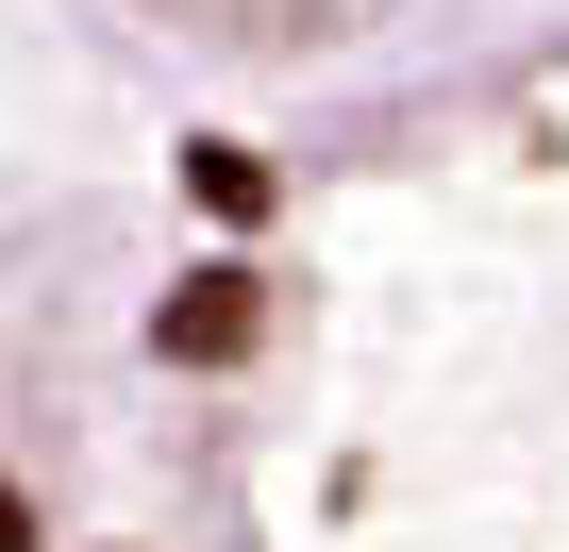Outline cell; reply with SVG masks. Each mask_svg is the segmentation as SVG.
Segmentation results:
<instances>
[{"instance_id":"cell-1","label":"cell","mask_w":569,"mask_h":552,"mask_svg":"<svg viewBox=\"0 0 569 552\" xmlns=\"http://www.w3.org/2000/svg\"><path fill=\"white\" fill-rule=\"evenodd\" d=\"M84 452L101 552H569V34L118 118Z\"/></svg>"},{"instance_id":"cell-2","label":"cell","mask_w":569,"mask_h":552,"mask_svg":"<svg viewBox=\"0 0 569 552\" xmlns=\"http://www.w3.org/2000/svg\"><path fill=\"white\" fill-rule=\"evenodd\" d=\"M101 101L68 68L0 84V552H101V452H84V168Z\"/></svg>"},{"instance_id":"cell-3","label":"cell","mask_w":569,"mask_h":552,"mask_svg":"<svg viewBox=\"0 0 569 552\" xmlns=\"http://www.w3.org/2000/svg\"><path fill=\"white\" fill-rule=\"evenodd\" d=\"M101 118H234V101H319L469 34H519L502 0H0Z\"/></svg>"},{"instance_id":"cell-4","label":"cell","mask_w":569,"mask_h":552,"mask_svg":"<svg viewBox=\"0 0 569 552\" xmlns=\"http://www.w3.org/2000/svg\"><path fill=\"white\" fill-rule=\"evenodd\" d=\"M0 68H51V51H34V34H18V18H0Z\"/></svg>"}]
</instances>
